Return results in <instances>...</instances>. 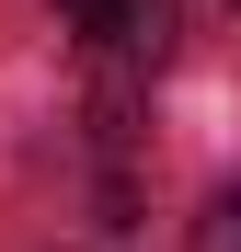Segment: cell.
<instances>
[{"instance_id": "1", "label": "cell", "mask_w": 241, "mask_h": 252, "mask_svg": "<svg viewBox=\"0 0 241 252\" xmlns=\"http://www.w3.org/2000/svg\"><path fill=\"white\" fill-rule=\"evenodd\" d=\"M172 0H115V12L92 23V34H80V46H92V58H115V69H161V58H172Z\"/></svg>"}, {"instance_id": "2", "label": "cell", "mask_w": 241, "mask_h": 252, "mask_svg": "<svg viewBox=\"0 0 241 252\" xmlns=\"http://www.w3.org/2000/svg\"><path fill=\"white\" fill-rule=\"evenodd\" d=\"M195 252H241V184L207 206V218H195Z\"/></svg>"}, {"instance_id": "3", "label": "cell", "mask_w": 241, "mask_h": 252, "mask_svg": "<svg viewBox=\"0 0 241 252\" xmlns=\"http://www.w3.org/2000/svg\"><path fill=\"white\" fill-rule=\"evenodd\" d=\"M58 12H69V23H80V34H92V23H103V12H115V0H58Z\"/></svg>"}]
</instances>
